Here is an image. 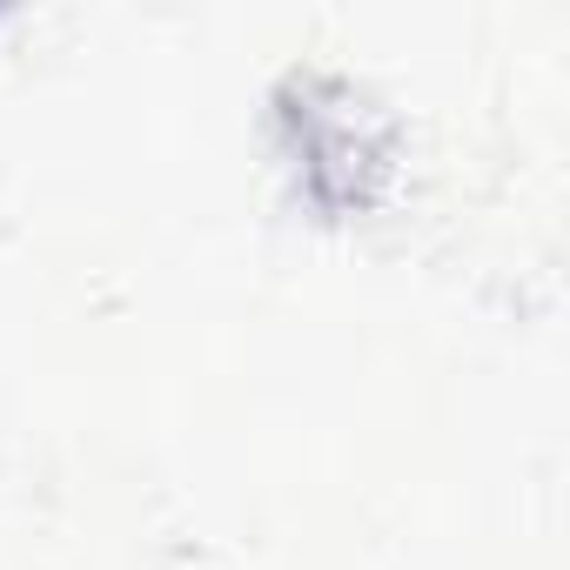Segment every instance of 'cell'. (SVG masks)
Here are the masks:
<instances>
[{"label": "cell", "instance_id": "cell-1", "mask_svg": "<svg viewBox=\"0 0 570 570\" xmlns=\"http://www.w3.org/2000/svg\"><path fill=\"white\" fill-rule=\"evenodd\" d=\"M282 128H289V148H296V161H303L316 202L363 208V202H370V175L390 168L383 121L356 101L350 81L296 75V81H289V101H282Z\"/></svg>", "mask_w": 570, "mask_h": 570}]
</instances>
